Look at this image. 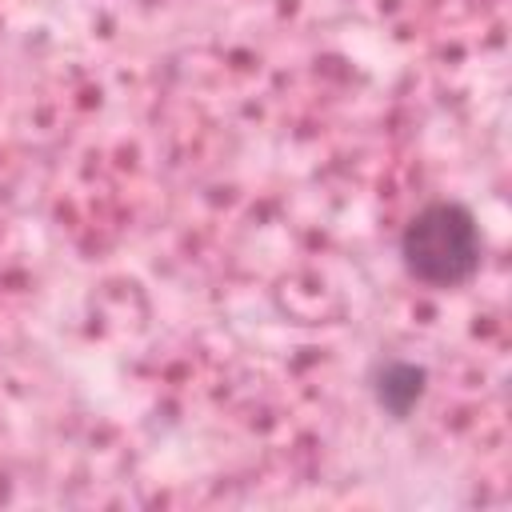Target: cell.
<instances>
[{"label": "cell", "mask_w": 512, "mask_h": 512, "mask_svg": "<svg viewBox=\"0 0 512 512\" xmlns=\"http://www.w3.org/2000/svg\"><path fill=\"white\" fill-rule=\"evenodd\" d=\"M400 256L416 280L432 288H456L480 264V228L464 204L436 200L408 220Z\"/></svg>", "instance_id": "cell-1"}, {"label": "cell", "mask_w": 512, "mask_h": 512, "mask_svg": "<svg viewBox=\"0 0 512 512\" xmlns=\"http://www.w3.org/2000/svg\"><path fill=\"white\" fill-rule=\"evenodd\" d=\"M376 400L380 408H388L392 416H408L416 408V400L424 396V368L408 364V360H388L376 372Z\"/></svg>", "instance_id": "cell-2"}]
</instances>
